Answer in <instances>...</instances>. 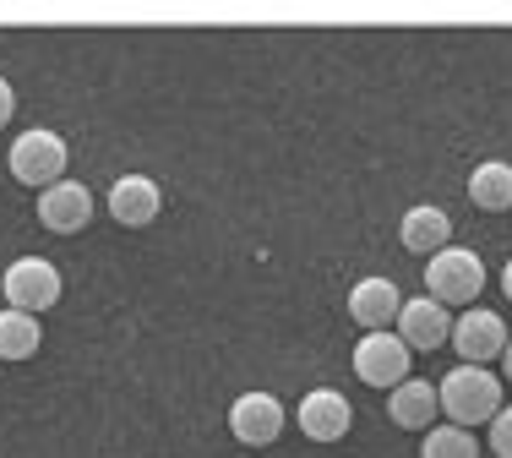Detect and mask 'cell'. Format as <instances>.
Wrapping results in <instances>:
<instances>
[{
	"instance_id": "6da1fadb",
	"label": "cell",
	"mask_w": 512,
	"mask_h": 458,
	"mask_svg": "<svg viewBox=\"0 0 512 458\" xmlns=\"http://www.w3.org/2000/svg\"><path fill=\"white\" fill-rule=\"evenodd\" d=\"M436 399H442L447 426L474 431V426H491V420L502 415V382L485 366H453L436 382Z\"/></svg>"
},
{
	"instance_id": "7a4b0ae2",
	"label": "cell",
	"mask_w": 512,
	"mask_h": 458,
	"mask_svg": "<svg viewBox=\"0 0 512 458\" xmlns=\"http://www.w3.org/2000/svg\"><path fill=\"white\" fill-rule=\"evenodd\" d=\"M485 289V262L474 257L469 246H447L436 251L431 262H425V295L436 300V306H463L469 311L474 300H480Z\"/></svg>"
},
{
	"instance_id": "3957f363",
	"label": "cell",
	"mask_w": 512,
	"mask_h": 458,
	"mask_svg": "<svg viewBox=\"0 0 512 458\" xmlns=\"http://www.w3.org/2000/svg\"><path fill=\"white\" fill-rule=\"evenodd\" d=\"M6 164H11V175H17L22 186L50 191L55 180H66L71 148H66V137H60V131H50V126H33V131H22V137L11 142Z\"/></svg>"
},
{
	"instance_id": "277c9868",
	"label": "cell",
	"mask_w": 512,
	"mask_h": 458,
	"mask_svg": "<svg viewBox=\"0 0 512 458\" xmlns=\"http://www.w3.org/2000/svg\"><path fill=\"white\" fill-rule=\"evenodd\" d=\"M60 289H66V279H60V268L44 262V257H17L6 273H0V295H6V306L28 311V317H44V311L60 300Z\"/></svg>"
},
{
	"instance_id": "5b68a950",
	"label": "cell",
	"mask_w": 512,
	"mask_h": 458,
	"mask_svg": "<svg viewBox=\"0 0 512 458\" xmlns=\"http://www.w3.org/2000/svg\"><path fill=\"white\" fill-rule=\"evenodd\" d=\"M409 360L414 349L398 333H365L355 344V377L371 388H398V382H409Z\"/></svg>"
},
{
	"instance_id": "8992f818",
	"label": "cell",
	"mask_w": 512,
	"mask_h": 458,
	"mask_svg": "<svg viewBox=\"0 0 512 458\" xmlns=\"http://www.w3.org/2000/svg\"><path fill=\"white\" fill-rule=\"evenodd\" d=\"M507 339H512V333H507V322L496 317V311L469 306V311L453 322V339H447V344L463 355V366H485V360H496V355L507 349Z\"/></svg>"
},
{
	"instance_id": "52a82bcc",
	"label": "cell",
	"mask_w": 512,
	"mask_h": 458,
	"mask_svg": "<svg viewBox=\"0 0 512 458\" xmlns=\"http://www.w3.org/2000/svg\"><path fill=\"white\" fill-rule=\"evenodd\" d=\"M229 431H235V442H246V448H267V442H278V431H284V404L273 399V393H240L235 404H229Z\"/></svg>"
},
{
	"instance_id": "ba28073f",
	"label": "cell",
	"mask_w": 512,
	"mask_h": 458,
	"mask_svg": "<svg viewBox=\"0 0 512 458\" xmlns=\"http://www.w3.org/2000/svg\"><path fill=\"white\" fill-rule=\"evenodd\" d=\"M93 219V191L82 180H55L50 191H39V224L55 235H77Z\"/></svg>"
},
{
	"instance_id": "9c48e42d",
	"label": "cell",
	"mask_w": 512,
	"mask_h": 458,
	"mask_svg": "<svg viewBox=\"0 0 512 458\" xmlns=\"http://www.w3.org/2000/svg\"><path fill=\"white\" fill-rule=\"evenodd\" d=\"M349 426H355V409H349V399L338 388H311L300 399V431L311 442H344Z\"/></svg>"
},
{
	"instance_id": "30bf717a",
	"label": "cell",
	"mask_w": 512,
	"mask_h": 458,
	"mask_svg": "<svg viewBox=\"0 0 512 458\" xmlns=\"http://www.w3.org/2000/svg\"><path fill=\"white\" fill-rule=\"evenodd\" d=\"M393 333L420 355V349H442L447 339H453V317H447V306H436L431 295H420V300H404Z\"/></svg>"
},
{
	"instance_id": "8fae6325",
	"label": "cell",
	"mask_w": 512,
	"mask_h": 458,
	"mask_svg": "<svg viewBox=\"0 0 512 458\" xmlns=\"http://www.w3.org/2000/svg\"><path fill=\"white\" fill-rule=\"evenodd\" d=\"M158 208H164V191H158L153 175H120L115 186H109V219L126 224V229L153 224Z\"/></svg>"
},
{
	"instance_id": "7c38bea8",
	"label": "cell",
	"mask_w": 512,
	"mask_h": 458,
	"mask_svg": "<svg viewBox=\"0 0 512 458\" xmlns=\"http://www.w3.org/2000/svg\"><path fill=\"white\" fill-rule=\"evenodd\" d=\"M398 311H404V289L393 279H360L349 289V317H355L365 333H387L398 322Z\"/></svg>"
},
{
	"instance_id": "4fadbf2b",
	"label": "cell",
	"mask_w": 512,
	"mask_h": 458,
	"mask_svg": "<svg viewBox=\"0 0 512 458\" xmlns=\"http://www.w3.org/2000/svg\"><path fill=\"white\" fill-rule=\"evenodd\" d=\"M398 240H404L414 257H436V251L453 246V219H447V208H436V202H414L404 213V224H398Z\"/></svg>"
},
{
	"instance_id": "5bb4252c",
	"label": "cell",
	"mask_w": 512,
	"mask_h": 458,
	"mask_svg": "<svg viewBox=\"0 0 512 458\" xmlns=\"http://www.w3.org/2000/svg\"><path fill=\"white\" fill-rule=\"evenodd\" d=\"M436 409H442V399H436V388H431V382H420V377L398 382V388L387 393V415H393L404 431H431L436 426Z\"/></svg>"
},
{
	"instance_id": "9a60e30c",
	"label": "cell",
	"mask_w": 512,
	"mask_h": 458,
	"mask_svg": "<svg viewBox=\"0 0 512 458\" xmlns=\"http://www.w3.org/2000/svg\"><path fill=\"white\" fill-rule=\"evenodd\" d=\"M469 197H474V208H485V213L512 208V164H507V159H485V164H474V175H469Z\"/></svg>"
},
{
	"instance_id": "2e32d148",
	"label": "cell",
	"mask_w": 512,
	"mask_h": 458,
	"mask_svg": "<svg viewBox=\"0 0 512 458\" xmlns=\"http://www.w3.org/2000/svg\"><path fill=\"white\" fill-rule=\"evenodd\" d=\"M44 344V328L39 317H28V311H0V360H33Z\"/></svg>"
},
{
	"instance_id": "e0dca14e",
	"label": "cell",
	"mask_w": 512,
	"mask_h": 458,
	"mask_svg": "<svg viewBox=\"0 0 512 458\" xmlns=\"http://www.w3.org/2000/svg\"><path fill=\"white\" fill-rule=\"evenodd\" d=\"M420 458H480V442L463 426H431L420 442Z\"/></svg>"
},
{
	"instance_id": "ac0fdd59",
	"label": "cell",
	"mask_w": 512,
	"mask_h": 458,
	"mask_svg": "<svg viewBox=\"0 0 512 458\" xmlns=\"http://www.w3.org/2000/svg\"><path fill=\"white\" fill-rule=\"evenodd\" d=\"M491 448L502 458H512V404H502V415L491 420Z\"/></svg>"
},
{
	"instance_id": "d6986e66",
	"label": "cell",
	"mask_w": 512,
	"mask_h": 458,
	"mask_svg": "<svg viewBox=\"0 0 512 458\" xmlns=\"http://www.w3.org/2000/svg\"><path fill=\"white\" fill-rule=\"evenodd\" d=\"M11 115H17V93H11V82L0 77V126H6Z\"/></svg>"
},
{
	"instance_id": "ffe728a7",
	"label": "cell",
	"mask_w": 512,
	"mask_h": 458,
	"mask_svg": "<svg viewBox=\"0 0 512 458\" xmlns=\"http://www.w3.org/2000/svg\"><path fill=\"white\" fill-rule=\"evenodd\" d=\"M502 377L512 382V339H507V349H502Z\"/></svg>"
},
{
	"instance_id": "44dd1931",
	"label": "cell",
	"mask_w": 512,
	"mask_h": 458,
	"mask_svg": "<svg viewBox=\"0 0 512 458\" xmlns=\"http://www.w3.org/2000/svg\"><path fill=\"white\" fill-rule=\"evenodd\" d=\"M502 289H507V300H512V262L502 268Z\"/></svg>"
}]
</instances>
